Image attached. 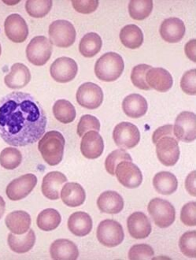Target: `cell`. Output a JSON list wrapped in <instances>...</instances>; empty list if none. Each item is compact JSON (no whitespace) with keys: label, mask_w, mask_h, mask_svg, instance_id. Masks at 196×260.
I'll list each match as a JSON object with an SVG mask.
<instances>
[{"label":"cell","mask_w":196,"mask_h":260,"mask_svg":"<svg viewBox=\"0 0 196 260\" xmlns=\"http://www.w3.org/2000/svg\"><path fill=\"white\" fill-rule=\"evenodd\" d=\"M48 118L28 93L14 91L0 99V137L14 147L34 144L44 135Z\"/></svg>","instance_id":"cell-1"},{"label":"cell","mask_w":196,"mask_h":260,"mask_svg":"<svg viewBox=\"0 0 196 260\" xmlns=\"http://www.w3.org/2000/svg\"><path fill=\"white\" fill-rule=\"evenodd\" d=\"M66 140L61 133L52 130L43 136L39 141L38 149L48 165L57 166L63 158Z\"/></svg>","instance_id":"cell-2"},{"label":"cell","mask_w":196,"mask_h":260,"mask_svg":"<svg viewBox=\"0 0 196 260\" xmlns=\"http://www.w3.org/2000/svg\"><path fill=\"white\" fill-rule=\"evenodd\" d=\"M124 60L115 52H108L102 55L95 66V74L99 79L112 82L121 77L124 71Z\"/></svg>","instance_id":"cell-3"},{"label":"cell","mask_w":196,"mask_h":260,"mask_svg":"<svg viewBox=\"0 0 196 260\" xmlns=\"http://www.w3.org/2000/svg\"><path fill=\"white\" fill-rule=\"evenodd\" d=\"M147 210L154 223L159 228H168L175 221V208L166 200L153 199L149 203Z\"/></svg>","instance_id":"cell-4"},{"label":"cell","mask_w":196,"mask_h":260,"mask_svg":"<svg viewBox=\"0 0 196 260\" xmlns=\"http://www.w3.org/2000/svg\"><path fill=\"white\" fill-rule=\"evenodd\" d=\"M50 41L58 48H67L76 41L77 32L74 25L66 20L53 21L48 30Z\"/></svg>","instance_id":"cell-5"},{"label":"cell","mask_w":196,"mask_h":260,"mask_svg":"<svg viewBox=\"0 0 196 260\" xmlns=\"http://www.w3.org/2000/svg\"><path fill=\"white\" fill-rule=\"evenodd\" d=\"M52 50L51 41L44 36H38L31 40L27 46V58L34 65L42 67L49 61Z\"/></svg>","instance_id":"cell-6"},{"label":"cell","mask_w":196,"mask_h":260,"mask_svg":"<svg viewBox=\"0 0 196 260\" xmlns=\"http://www.w3.org/2000/svg\"><path fill=\"white\" fill-rule=\"evenodd\" d=\"M96 235L100 244L107 248L118 246L124 238V231L121 224L113 219L101 221L97 228Z\"/></svg>","instance_id":"cell-7"},{"label":"cell","mask_w":196,"mask_h":260,"mask_svg":"<svg viewBox=\"0 0 196 260\" xmlns=\"http://www.w3.org/2000/svg\"><path fill=\"white\" fill-rule=\"evenodd\" d=\"M113 138L116 145L121 149H132L140 143V130L131 122L124 121L116 125Z\"/></svg>","instance_id":"cell-8"},{"label":"cell","mask_w":196,"mask_h":260,"mask_svg":"<svg viewBox=\"0 0 196 260\" xmlns=\"http://www.w3.org/2000/svg\"><path fill=\"white\" fill-rule=\"evenodd\" d=\"M174 134L179 141L191 143L196 138V116L191 111H183L176 118Z\"/></svg>","instance_id":"cell-9"},{"label":"cell","mask_w":196,"mask_h":260,"mask_svg":"<svg viewBox=\"0 0 196 260\" xmlns=\"http://www.w3.org/2000/svg\"><path fill=\"white\" fill-rule=\"evenodd\" d=\"M77 101L86 109H97L104 101V92L95 83H84L77 90Z\"/></svg>","instance_id":"cell-10"},{"label":"cell","mask_w":196,"mask_h":260,"mask_svg":"<svg viewBox=\"0 0 196 260\" xmlns=\"http://www.w3.org/2000/svg\"><path fill=\"white\" fill-rule=\"evenodd\" d=\"M156 145V154L161 164L166 167H173L180 158L178 141L174 137H165L158 140Z\"/></svg>","instance_id":"cell-11"},{"label":"cell","mask_w":196,"mask_h":260,"mask_svg":"<svg viewBox=\"0 0 196 260\" xmlns=\"http://www.w3.org/2000/svg\"><path fill=\"white\" fill-rule=\"evenodd\" d=\"M37 184V178L34 174H25L10 182L6 193L11 201H21L32 192Z\"/></svg>","instance_id":"cell-12"},{"label":"cell","mask_w":196,"mask_h":260,"mask_svg":"<svg viewBox=\"0 0 196 260\" xmlns=\"http://www.w3.org/2000/svg\"><path fill=\"white\" fill-rule=\"evenodd\" d=\"M78 72L75 60L69 57L57 58L50 68L51 78L58 83H68L73 81Z\"/></svg>","instance_id":"cell-13"},{"label":"cell","mask_w":196,"mask_h":260,"mask_svg":"<svg viewBox=\"0 0 196 260\" xmlns=\"http://www.w3.org/2000/svg\"><path fill=\"white\" fill-rule=\"evenodd\" d=\"M115 175L121 185L127 188H137L142 184V172L136 164L128 161H122L117 166Z\"/></svg>","instance_id":"cell-14"},{"label":"cell","mask_w":196,"mask_h":260,"mask_svg":"<svg viewBox=\"0 0 196 260\" xmlns=\"http://www.w3.org/2000/svg\"><path fill=\"white\" fill-rule=\"evenodd\" d=\"M6 36L16 44L25 42L28 36L26 21L21 15L13 14L7 17L4 22Z\"/></svg>","instance_id":"cell-15"},{"label":"cell","mask_w":196,"mask_h":260,"mask_svg":"<svg viewBox=\"0 0 196 260\" xmlns=\"http://www.w3.org/2000/svg\"><path fill=\"white\" fill-rule=\"evenodd\" d=\"M127 225L130 236L134 239H145L152 231L151 221L147 215L139 211L133 213L128 217Z\"/></svg>","instance_id":"cell-16"},{"label":"cell","mask_w":196,"mask_h":260,"mask_svg":"<svg viewBox=\"0 0 196 260\" xmlns=\"http://www.w3.org/2000/svg\"><path fill=\"white\" fill-rule=\"evenodd\" d=\"M104 150V139L98 132L89 131L83 136L81 142V151L85 158L95 159L101 156Z\"/></svg>","instance_id":"cell-17"},{"label":"cell","mask_w":196,"mask_h":260,"mask_svg":"<svg viewBox=\"0 0 196 260\" xmlns=\"http://www.w3.org/2000/svg\"><path fill=\"white\" fill-rule=\"evenodd\" d=\"M185 34L184 21L177 18L164 20L160 27V35L166 42L175 44L180 42Z\"/></svg>","instance_id":"cell-18"},{"label":"cell","mask_w":196,"mask_h":260,"mask_svg":"<svg viewBox=\"0 0 196 260\" xmlns=\"http://www.w3.org/2000/svg\"><path fill=\"white\" fill-rule=\"evenodd\" d=\"M66 182H67V178L62 173L58 171L48 173L43 179L41 186L43 194L51 201H57L59 199L61 187Z\"/></svg>","instance_id":"cell-19"},{"label":"cell","mask_w":196,"mask_h":260,"mask_svg":"<svg viewBox=\"0 0 196 260\" xmlns=\"http://www.w3.org/2000/svg\"><path fill=\"white\" fill-rule=\"evenodd\" d=\"M149 87L159 92H167L173 86L174 80L168 71L163 68H151L146 75Z\"/></svg>","instance_id":"cell-20"},{"label":"cell","mask_w":196,"mask_h":260,"mask_svg":"<svg viewBox=\"0 0 196 260\" xmlns=\"http://www.w3.org/2000/svg\"><path fill=\"white\" fill-rule=\"evenodd\" d=\"M31 80V74L26 66L15 63L11 67V72L4 78L5 85L11 89H20L26 86Z\"/></svg>","instance_id":"cell-21"},{"label":"cell","mask_w":196,"mask_h":260,"mask_svg":"<svg viewBox=\"0 0 196 260\" xmlns=\"http://www.w3.org/2000/svg\"><path fill=\"white\" fill-rule=\"evenodd\" d=\"M50 254L53 259L75 260L79 256V250L73 241L58 239L51 244Z\"/></svg>","instance_id":"cell-22"},{"label":"cell","mask_w":196,"mask_h":260,"mask_svg":"<svg viewBox=\"0 0 196 260\" xmlns=\"http://www.w3.org/2000/svg\"><path fill=\"white\" fill-rule=\"evenodd\" d=\"M97 206L102 213L116 215L124 208V200L117 192L106 191L99 197Z\"/></svg>","instance_id":"cell-23"},{"label":"cell","mask_w":196,"mask_h":260,"mask_svg":"<svg viewBox=\"0 0 196 260\" xmlns=\"http://www.w3.org/2000/svg\"><path fill=\"white\" fill-rule=\"evenodd\" d=\"M68 228L70 232L77 237H85L92 230V219L88 213L77 211L70 215L68 219Z\"/></svg>","instance_id":"cell-24"},{"label":"cell","mask_w":196,"mask_h":260,"mask_svg":"<svg viewBox=\"0 0 196 260\" xmlns=\"http://www.w3.org/2000/svg\"><path fill=\"white\" fill-rule=\"evenodd\" d=\"M122 109L127 116L140 118L144 116L148 109L147 100L139 94H131L124 99Z\"/></svg>","instance_id":"cell-25"},{"label":"cell","mask_w":196,"mask_h":260,"mask_svg":"<svg viewBox=\"0 0 196 260\" xmlns=\"http://www.w3.org/2000/svg\"><path fill=\"white\" fill-rule=\"evenodd\" d=\"M61 201L70 208H77L84 204L86 193L83 187L78 183H67L61 191Z\"/></svg>","instance_id":"cell-26"},{"label":"cell","mask_w":196,"mask_h":260,"mask_svg":"<svg viewBox=\"0 0 196 260\" xmlns=\"http://www.w3.org/2000/svg\"><path fill=\"white\" fill-rule=\"evenodd\" d=\"M7 228L12 234L21 235L29 231L31 217L24 211H15L7 215L5 220Z\"/></svg>","instance_id":"cell-27"},{"label":"cell","mask_w":196,"mask_h":260,"mask_svg":"<svg viewBox=\"0 0 196 260\" xmlns=\"http://www.w3.org/2000/svg\"><path fill=\"white\" fill-rule=\"evenodd\" d=\"M153 185L158 193L170 196L177 191L178 181L174 174L168 171H161L154 176Z\"/></svg>","instance_id":"cell-28"},{"label":"cell","mask_w":196,"mask_h":260,"mask_svg":"<svg viewBox=\"0 0 196 260\" xmlns=\"http://www.w3.org/2000/svg\"><path fill=\"white\" fill-rule=\"evenodd\" d=\"M8 244L10 248L14 252L18 254L25 253L34 248L36 243L35 233L32 230H29L26 234L16 236L14 234L8 235Z\"/></svg>","instance_id":"cell-29"},{"label":"cell","mask_w":196,"mask_h":260,"mask_svg":"<svg viewBox=\"0 0 196 260\" xmlns=\"http://www.w3.org/2000/svg\"><path fill=\"white\" fill-rule=\"evenodd\" d=\"M120 40L127 48L137 49L144 42V34L137 25H128L121 30Z\"/></svg>","instance_id":"cell-30"},{"label":"cell","mask_w":196,"mask_h":260,"mask_svg":"<svg viewBox=\"0 0 196 260\" xmlns=\"http://www.w3.org/2000/svg\"><path fill=\"white\" fill-rule=\"evenodd\" d=\"M103 41L95 32H88L84 36L79 44V51L86 58H92L101 51Z\"/></svg>","instance_id":"cell-31"},{"label":"cell","mask_w":196,"mask_h":260,"mask_svg":"<svg viewBox=\"0 0 196 260\" xmlns=\"http://www.w3.org/2000/svg\"><path fill=\"white\" fill-rule=\"evenodd\" d=\"M61 221L59 212L54 208H48L39 214L37 224L41 231L49 232L58 228Z\"/></svg>","instance_id":"cell-32"},{"label":"cell","mask_w":196,"mask_h":260,"mask_svg":"<svg viewBox=\"0 0 196 260\" xmlns=\"http://www.w3.org/2000/svg\"><path fill=\"white\" fill-rule=\"evenodd\" d=\"M54 118L63 124H70L75 120L77 116L75 108L67 100H58L53 106Z\"/></svg>","instance_id":"cell-33"},{"label":"cell","mask_w":196,"mask_h":260,"mask_svg":"<svg viewBox=\"0 0 196 260\" xmlns=\"http://www.w3.org/2000/svg\"><path fill=\"white\" fill-rule=\"evenodd\" d=\"M152 0H133L128 4V12L133 19L143 21L152 12Z\"/></svg>","instance_id":"cell-34"},{"label":"cell","mask_w":196,"mask_h":260,"mask_svg":"<svg viewBox=\"0 0 196 260\" xmlns=\"http://www.w3.org/2000/svg\"><path fill=\"white\" fill-rule=\"evenodd\" d=\"M22 162L21 151L16 148H7L0 153V165L6 170L18 168Z\"/></svg>","instance_id":"cell-35"},{"label":"cell","mask_w":196,"mask_h":260,"mask_svg":"<svg viewBox=\"0 0 196 260\" xmlns=\"http://www.w3.org/2000/svg\"><path fill=\"white\" fill-rule=\"evenodd\" d=\"M52 5L51 0H28L25 4V9L32 18H42L51 11Z\"/></svg>","instance_id":"cell-36"},{"label":"cell","mask_w":196,"mask_h":260,"mask_svg":"<svg viewBox=\"0 0 196 260\" xmlns=\"http://www.w3.org/2000/svg\"><path fill=\"white\" fill-rule=\"evenodd\" d=\"M122 161L133 162V158L129 153L126 152L124 149H117L112 151L106 158V171L111 175H115L116 167Z\"/></svg>","instance_id":"cell-37"},{"label":"cell","mask_w":196,"mask_h":260,"mask_svg":"<svg viewBox=\"0 0 196 260\" xmlns=\"http://www.w3.org/2000/svg\"><path fill=\"white\" fill-rule=\"evenodd\" d=\"M196 231L184 233L179 241V247L183 255L188 258H196Z\"/></svg>","instance_id":"cell-38"},{"label":"cell","mask_w":196,"mask_h":260,"mask_svg":"<svg viewBox=\"0 0 196 260\" xmlns=\"http://www.w3.org/2000/svg\"><path fill=\"white\" fill-rule=\"evenodd\" d=\"M151 66L146 65V64H140L136 66L133 69L131 74V80L133 85L144 91H149L151 88L147 85L146 81V75L148 72L149 70H151Z\"/></svg>","instance_id":"cell-39"},{"label":"cell","mask_w":196,"mask_h":260,"mask_svg":"<svg viewBox=\"0 0 196 260\" xmlns=\"http://www.w3.org/2000/svg\"><path fill=\"white\" fill-rule=\"evenodd\" d=\"M89 131H100V122L98 118L95 116L85 114L81 117L78 125H77V134L79 137H82L86 133Z\"/></svg>","instance_id":"cell-40"},{"label":"cell","mask_w":196,"mask_h":260,"mask_svg":"<svg viewBox=\"0 0 196 260\" xmlns=\"http://www.w3.org/2000/svg\"><path fill=\"white\" fill-rule=\"evenodd\" d=\"M154 255V249L146 244L133 245L128 251V258L131 260L151 259Z\"/></svg>","instance_id":"cell-41"},{"label":"cell","mask_w":196,"mask_h":260,"mask_svg":"<svg viewBox=\"0 0 196 260\" xmlns=\"http://www.w3.org/2000/svg\"><path fill=\"white\" fill-rule=\"evenodd\" d=\"M196 70L193 69L187 71L183 75L180 81V88L184 93L187 95H194L196 94Z\"/></svg>","instance_id":"cell-42"},{"label":"cell","mask_w":196,"mask_h":260,"mask_svg":"<svg viewBox=\"0 0 196 260\" xmlns=\"http://www.w3.org/2000/svg\"><path fill=\"white\" fill-rule=\"evenodd\" d=\"M196 203L189 202L186 204L181 209L180 220L186 226L196 225Z\"/></svg>","instance_id":"cell-43"},{"label":"cell","mask_w":196,"mask_h":260,"mask_svg":"<svg viewBox=\"0 0 196 260\" xmlns=\"http://www.w3.org/2000/svg\"><path fill=\"white\" fill-rule=\"evenodd\" d=\"M73 7L77 12L81 14H88L95 12L99 7V1L97 0H87V1H79L74 0L72 1Z\"/></svg>","instance_id":"cell-44"},{"label":"cell","mask_w":196,"mask_h":260,"mask_svg":"<svg viewBox=\"0 0 196 260\" xmlns=\"http://www.w3.org/2000/svg\"><path fill=\"white\" fill-rule=\"evenodd\" d=\"M165 137H174V125H166L164 126L159 127L154 131L152 136V141L154 144L158 140Z\"/></svg>","instance_id":"cell-45"},{"label":"cell","mask_w":196,"mask_h":260,"mask_svg":"<svg viewBox=\"0 0 196 260\" xmlns=\"http://www.w3.org/2000/svg\"><path fill=\"white\" fill-rule=\"evenodd\" d=\"M195 171H192L190 173L186 178L185 181V188L187 192L192 197H195L196 190H195Z\"/></svg>","instance_id":"cell-46"},{"label":"cell","mask_w":196,"mask_h":260,"mask_svg":"<svg viewBox=\"0 0 196 260\" xmlns=\"http://www.w3.org/2000/svg\"><path fill=\"white\" fill-rule=\"evenodd\" d=\"M195 40L187 42L185 45V53L187 58L191 59L192 62H196L195 57Z\"/></svg>","instance_id":"cell-47"},{"label":"cell","mask_w":196,"mask_h":260,"mask_svg":"<svg viewBox=\"0 0 196 260\" xmlns=\"http://www.w3.org/2000/svg\"><path fill=\"white\" fill-rule=\"evenodd\" d=\"M6 210V203L4 198L0 196V219L4 216Z\"/></svg>","instance_id":"cell-48"},{"label":"cell","mask_w":196,"mask_h":260,"mask_svg":"<svg viewBox=\"0 0 196 260\" xmlns=\"http://www.w3.org/2000/svg\"><path fill=\"white\" fill-rule=\"evenodd\" d=\"M1 52H2V49H1V45H0V55H1Z\"/></svg>","instance_id":"cell-49"}]
</instances>
